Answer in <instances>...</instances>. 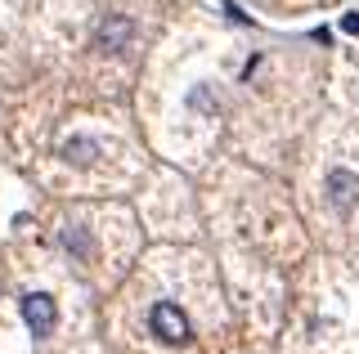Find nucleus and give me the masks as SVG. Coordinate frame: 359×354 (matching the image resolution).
<instances>
[{
  "label": "nucleus",
  "instance_id": "obj_6",
  "mask_svg": "<svg viewBox=\"0 0 359 354\" xmlns=\"http://www.w3.org/2000/svg\"><path fill=\"white\" fill-rule=\"evenodd\" d=\"M63 247H67V251H76L81 260L90 256V238L81 234V229H67V234H63Z\"/></svg>",
  "mask_w": 359,
  "mask_h": 354
},
{
  "label": "nucleus",
  "instance_id": "obj_3",
  "mask_svg": "<svg viewBox=\"0 0 359 354\" xmlns=\"http://www.w3.org/2000/svg\"><path fill=\"white\" fill-rule=\"evenodd\" d=\"M355 197H359V180H355L351 171H332V175H328V202H332L341 215H351Z\"/></svg>",
  "mask_w": 359,
  "mask_h": 354
},
{
  "label": "nucleus",
  "instance_id": "obj_7",
  "mask_svg": "<svg viewBox=\"0 0 359 354\" xmlns=\"http://www.w3.org/2000/svg\"><path fill=\"white\" fill-rule=\"evenodd\" d=\"M341 27L351 31V36H359V14H346V18H341Z\"/></svg>",
  "mask_w": 359,
  "mask_h": 354
},
{
  "label": "nucleus",
  "instance_id": "obj_5",
  "mask_svg": "<svg viewBox=\"0 0 359 354\" xmlns=\"http://www.w3.org/2000/svg\"><path fill=\"white\" fill-rule=\"evenodd\" d=\"M99 153H104V143H99V139H86V135H76V139H67V143H63V157H67V162H76V166H90V162L99 157Z\"/></svg>",
  "mask_w": 359,
  "mask_h": 354
},
{
  "label": "nucleus",
  "instance_id": "obj_1",
  "mask_svg": "<svg viewBox=\"0 0 359 354\" xmlns=\"http://www.w3.org/2000/svg\"><path fill=\"white\" fill-rule=\"evenodd\" d=\"M149 327H153V337H157V341H166V346H184V341L194 337V327H189L184 309L171 305V301H157V305H153Z\"/></svg>",
  "mask_w": 359,
  "mask_h": 354
},
{
  "label": "nucleus",
  "instance_id": "obj_2",
  "mask_svg": "<svg viewBox=\"0 0 359 354\" xmlns=\"http://www.w3.org/2000/svg\"><path fill=\"white\" fill-rule=\"evenodd\" d=\"M22 318H27V327L36 332V337H50L54 327H59V309L45 292H27L22 296Z\"/></svg>",
  "mask_w": 359,
  "mask_h": 354
},
{
  "label": "nucleus",
  "instance_id": "obj_4",
  "mask_svg": "<svg viewBox=\"0 0 359 354\" xmlns=\"http://www.w3.org/2000/svg\"><path fill=\"white\" fill-rule=\"evenodd\" d=\"M130 36H135V23H130V18H108V23L99 27V50L121 54V50L130 45Z\"/></svg>",
  "mask_w": 359,
  "mask_h": 354
}]
</instances>
